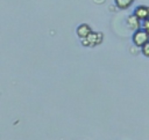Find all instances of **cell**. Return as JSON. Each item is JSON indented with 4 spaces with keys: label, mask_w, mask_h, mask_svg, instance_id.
<instances>
[{
    "label": "cell",
    "mask_w": 149,
    "mask_h": 140,
    "mask_svg": "<svg viewBox=\"0 0 149 140\" xmlns=\"http://www.w3.org/2000/svg\"><path fill=\"white\" fill-rule=\"evenodd\" d=\"M104 40V35L101 32L91 31L85 38H81V45L86 47H93L101 44Z\"/></svg>",
    "instance_id": "obj_1"
},
{
    "label": "cell",
    "mask_w": 149,
    "mask_h": 140,
    "mask_svg": "<svg viewBox=\"0 0 149 140\" xmlns=\"http://www.w3.org/2000/svg\"><path fill=\"white\" fill-rule=\"evenodd\" d=\"M132 40H133V43H134L135 46L142 47L149 40V34L141 27L140 29H137V30L134 31V34L132 36Z\"/></svg>",
    "instance_id": "obj_2"
},
{
    "label": "cell",
    "mask_w": 149,
    "mask_h": 140,
    "mask_svg": "<svg viewBox=\"0 0 149 140\" xmlns=\"http://www.w3.org/2000/svg\"><path fill=\"white\" fill-rule=\"evenodd\" d=\"M142 21L135 15V14H132V15H129L128 17H127V20H126V23H127V27L130 29V30H137V29H140L141 27H142V23H141Z\"/></svg>",
    "instance_id": "obj_3"
},
{
    "label": "cell",
    "mask_w": 149,
    "mask_h": 140,
    "mask_svg": "<svg viewBox=\"0 0 149 140\" xmlns=\"http://www.w3.org/2000/svg\"><path fill=\"white\" fill-rule=\"evenodd\" d=\"M133 14H135L141 21L146 20V19H149V6H146V5H141V6H137Z\"/></svg>",
    "instance_id": "obj_4"
},
{
    "label": "cell",
    "mask_w": 149,
    "mask_h": 140,
    "mask_svg": "<svg viewBox=\"0 0 149 140\" xmlns=\"http://www.w3.org/2000/svg\"><path fill=\"white\" fill-rule=\"evenodd\" d=\"M91 31H92V28H91L88 24H86V23H81V24H79V25L77 27V29H76L77 36H78L80 39H81V38H85Z\"/></svg>",
    "instance_id": "obj_5"
},
{
    "label": "cell",
    "mask_w": 149,
    "mask_h": 140,
    "mask_svg": "<svg viewBox=\"0 0 149 140\" xmlns=\"http://www.w3.org/2000/svg\"><path fill=\"white\" fill-rule=\"evenodd\" d=\"M134 1L135 0H114V3L119 9H127L134 3Z\"/></svg>",
    "instance_id": "obj_6"
},
{
    "label": "cell",
    "mask_w": 149,
    "mask_h": 140,
    "mask_svg": "<svg viewBox=\"0 0 149 140\" xmlns=\"http://www.w3.org/2000/svg\"><path fill=\"white\" fill-rule=\"evenodd\" d=\"M141 52H142V54H143L144 57L149 58V40L141 47Z\"/></svg>",
    "instance_id": "obj_7"
},
{
    "label": "cell",
    "mask_w": 149,
    "mask_h": 140,
    "mask_svg": "<svg viewBox=\"0 0 149 140\" xmlns=\"http://www.w3.org/2000/svg\"><path fill=\"white\" fill-rule=\"evenodd\" d=\"M142 28L149 34V19H146L142 21Z\"/></svg>",
    "instance_id": "obj_8"
}]
</instances>
